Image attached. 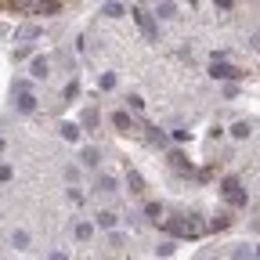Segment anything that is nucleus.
I'll return each instance as SVG.
<instances>
[{
  "mask_svg": "<svg viewBox=\"0 0 260 260\" xmlns=\"http://www.w3.org/2000/svg\"><path fill=\"white\" fill-rule=\"evenodd\" d=\"M98 87H101V90H112V87H116V76H112V72H105L101 80H98Z\"/></svg>",
  "mask_w": 260,
  "mask_h": 260,
  "instance_id": "24",
  "label": "nucleus"
},
{
  "mask_svg": "<svg viewBox=\"0 0 260 260\" xmlns=\"http://www.w3.org/2000/svg\"><path fill=\"white\" fill-rule=\"evenodd\" d=\"M94 188L109 195V192H116V181H112V177H98V185H94Z\"/></svg>",
  "mask_w": 260,
  "mask_h": 260,
  "instance_id": "18",
  "label": "nucleus"
},
{
  "mask_svg": "<svg viewBox=\"0 0 260 260\" xmlns=\"http://www.w3.org/2000/svg\"><path fill=\"white\" fill-rule=\"evenodd\" d=\"M0 152H4V137H0Z\"/></svg>",
  "mask_w": 260,
  "mask_h": 260,
  "instance_id": "34",
  "label": "nucleus"
},
{
  "mask_svg": "<svg viewBox=\"0 0 260 260\" xmlns=\"http://www.w3.org/2000/svg\"><path fill=\"white\" fill-rule=\"evenodd\" d=\"M232 260H257V257H253V250H246V246H235Z\"/></svg>",
  "mask_w": 260,
  "mask_h": 260,
  "instance_id": "22",
  "label": "nucleus"
},
{
  "mask_svg": "<svg viewBox=\"0 0 260 260\" xmlns=\"http://www.w3.org/2000/svg\"><path fill=\"white\" fill-rule=\"evenodd\" d=\"M112 123H116L119 134H134V130H137V123H134V116H130V112H116V116H112Z\"/></svg>",
  "mask_w": 260,
  "mask_h": 260,
  "instance_id": "5",
  "label": "nucleus"
},
{
  "mask_svg": "<svg viewBox=\"0 0 260 260\" xmlns=\"http://www.w3.org/2000/svg\"><path fill=\"white\" fill-rule=\"evenodd\" d=\"M76 239H80V242H90V224H87V221L76 224Z\"/></svg>",
  "mask_w": 260,
  "mask_h": 260,
  "instance_id": "21",
  "label": "nucleus"
},
{
  "mask_svg": "<svg viewBox=\"0 0 260 260\" xmlns=\"http://www.w3.org/2000/svg\"><path fill=\"white\" fill-rule=\"evenodd\" d=\"M170 166H174V170H192V163L185 159V152H170Z\"/></svg>",
  "mask_w": 260,
  "mask_h": 260,
  "instance_id": "11",
  "label": "nucleus"
},
{
  "mask_svg": "<svg viewBox=\"0 0 260 260\" xmlns=\"http://www.w3.org/2000/svg\"><path fill=\"white\" fill-rule=\"evenodd\" d=\"M11 177H14V170H11V163H0V185H7Z\"/></svg>",
  "mask_w": 260,
  "mask_h": 260,
  "instance_id": "23",
  "label": "nucleus"
},
{
  "mask_svg": "<svg viewBox=\"0 0 260 260\" xmlns=\"http://www.w3.org/2000/svg\"><path fill=\"white\" fill-rule=\"evenodd\" d=\"M36 36H40V25H22L14 33V40H36Z\"/></svg>",
  "mask_w": 260,
  "mask_h": 260,
  "instance_id": "12",
  "label": "nucleus"
},
{
  "mask_svg": "<svg viewBox=\"0 0 260 260\" xmlns=\"http://www.w3.org/2000/svg\"><path fill=\"white\" fill-rule=\"evenodd\" d=\"M29 72H33V80H47V76H51V62H47V58H33V69H29Z\"/></svg>",
  "mask_w": 260,
  "mask_h": 260,
  "instance_id": "6",
  "label": "nucleus"
},
{
  "mask_svg": "<svg viewBox=\"0 0 260 260\" xmlns=\"http://www.w3.org/2000/svg\"><path fill=\"white\" fill-rule=\"evenodd\" d=\"M94 221H98V228H116V221H119V217H116L112 210H101V213H98Z\"/></svg>",
  "mask_w": 260,
  "mask_h": 260,
  "instance_id": "9",
  "label": "nucleus"
},
{
  "mask_svg": "<svg viewBox=\"0 0 260 260\" xmlns=\"http://www.w3.org/2000/svg\"><path fill=\"white\" fill-rule=\"evenodd\" d=\"M83 163H87V166H98V152L87 148V152H83Z\"/></svg>",
  "mask_w": 260,
  "mask_h": 260,
  "instance_id": "29",
  "label": "nucleus"
},
{
  "mask_svg": "<svg viewBox=\"0 0 260 260\" xmlns=\"http://www.w3.org/2000/svg\"><path fill=\"white\" fill-rule=\"evenodd\" d=\"M11 246L14 250H29V235L25 232H11Z\"/></svg>",
  "mask_w": 260,
  "mask_h": 260,
  "instance_id": "14",
  "label": "nucleus"
},
{
  "mask_svg": "<svg viewBox=\"0 0 260 260\" xmlns=\"http://www.w3.org/2000/svg\"><path fill=\"white\" fill-rule=\"evenodd\" d=\"M101 14H109V18H119V14H123V4H116V0H112V4H105V7H101Z\"/></svg>",
  "mask_w": 260,
  "mask_h": 260,
  "instance_id": "20",
  "label": "nucleus"
},
{
  "mask_svg": "<svg viewBox=\"0 0 260 260\" xmlns=\"http://www.w3.org/2000/svg\"><path fill=\"white\" fill-rule=\"evenodd\" d=\"M156 14H163V18H170V14H174V4H170V0H163V4H159V11Z\"/></svg>",
  "mask_w": 260,
  "mask_h": 260,
  "instance_id": "28",
  "label": "nucleus"
},
{
  "mask_svg": "<svg viewBox=\"0 0 260 260\" xmlns=\"http://www.w3.org/2000/svg\"><path fill=\"white\" fill-rule=\"evenodd\" d=\"M235 188H239V177H224L221 181V195H232Z\"/></svg>",
  "mask_w": 260,
  "mask_h": 260,
  "instance_id": "19",
  "label": "nucleus"
},
{
  "mask_svg": "<svg viewBox=\"0 0 260 260\" xmlns=\"http://www.w3.org/2000/svg\"><path fill=\"white\" fill-rule=\"evenodd\" d=\"M130 14H134L137 29H141V33H145L148 40H159V25H156V18H152V11H145V7H134Z\"/></svg>",
  "mask_w": 260,
  "mask_h": 260,
  "instance_id": "2",
  "label": "nucleus"
},
{
  "mask_svg": "<svg viewBox=\"0 0 260 260\" xmlns=\"http://www.w3.org/2000/svg\"><path fill=\"white\" fill-rule=\"evenodd\" d=\"M33 4H36V0H4V7H7V11H14V14L33 11Z\"/></svg>",
  "mask_w": 260,
  "mask_h": 260,
  "instance_id": "8",
  "label": "nucleus"
},
{
  "mask_svg": "<svg viewBox=\"0 0 260 260\" xmlns=\"http://www.w3.org/2000/svg\"><path fill=\"white\" fill-rule=\"evenodd\" d=\"M62 137L65 141H80V127L76 123H62Z\"/></svg>",
  "mask_w": 260,
  "mask_h": 260,
  "instance_id": "15",
  "label": "nucleus"
},
{
  "mask_svg": "<svg viewBox=\"0 0 260 260\" xmlns=\"http://www.w3.org/2000/svg\"><path fill=\"white\" fill-rule=\"evenodd\" d=\"M210 76H213V80H242V76H246V72H242V69H235V65L213 62V65H210Z\"/></svg>",
  "mask_w": 260,
  "mask_h": 260,
  "instance_id": "3",
  "label": "nucleus"
},
{
  "mask_svg": "<svg viewBox=\"0 0 260 260\" xmlns=\"http://www.w3.org/2000/svg\"><path fill=\"white\" fill-rule=\"evenodd\" d=\"M47 260H69V257H65V253H62V250H54V253H51V257H47Z\"/></svg>",
  "mask_w": 260,
  "mask_h": 260,
  "instance_id": "32",
  "label": "nucleus"
},
{
  "mask_svg": "<svg viewBox=\"0 0 260 260\" xmlns=\"http://www.w3.org/2000/svg\"><path fill=\"white\" fill-rule=\"evenodd\" d=\"M83 123H87V127H98V109H87V112H83Z\"/></svg>",
  "mask_w": 260,
  "mask_h": 260,
  "instance_id": "26",
  "label": "nucleus"
},
{
  "mask_svg": "<svg viewBox=\"0 0 260 260\" xmlns=\"http://www.w3.org/2000/svg\"><path fill=\"white\" fill-rule=\"evenodd\" d=\"M250 134H253V123H246V119H242V123H235V127H232V137H239V141H246Z\"/></svg>",
  "mask_w": 260,
  "mask_h": 260,
  "instance_id": "10",
  "label": "nucleus"
},
{
  "mask_svg": "<svg viewBox=\"0 0 260 260\" xmlns=\"http://www.w3.org/2000/svg\"><path fill=\"white\" fill-rule=\"evenodd\" d=\"M228 224H232V213H217V217H213V232H224Z\"/></svg>",
  "mask_w": 260,
  "mask_h": 260,
  "instance_id": "17",
  "label": "nucleus"
},
{
  "mask_svg": "<svg viewBox=\"0 0 260 260\" xmlns=\"http://www.w3.org/2000/svg\"><path fill=\"white\" fill-rule=\"evenodd\" d=\"M228 203H232V206H246V203H250V195L242 192V188H235L232 195H228Z\"/></svg>",
  "mask_w": 260,
  "mask_h": 260,
  "instance_id": "16",
  "label": "nucleus"
},
{
  "mask_svg": "<svg viewBox=\"0 0 260 260\" xmlns=\"http://www.w3.org/2000/svg\"><path fill=\"white\" fill-rule=\"evenodd\" d=\"M58 11H62V0H36L33 4V14H43V18H51Z\"/></svg>",
  "mask_w": 260,
  "mask_h": 260,
  "instance_id": "4",
  "label": "nucleus"
},
{
  "mask_svg": "<svg viewBox=\"0 0 260 260\" xmlns=\"http://www.w3.org/2000/svg\"><path fill=\"white\" fill-rule=\"evenodd\" d=\"M14 105H18V112H36V98L33 94H29V90H25V94H18V101H14Z\"/></svg>",
  "mask_w": 260,
  "mask_h": 260,
  "instance_id": "7",
  "label": "nucleus"
},
{
  "mask_svg": "<svg viewBox=\"0 0 260 260\" xmlns=\"http://www.w3.org/2000/svg\"><path fill=\"white\" fill-rule=\"evenodd\" d=\"M72 98H80V83H76V80L65 87V101H72Z\"/></svg>",
  "mask_w": 260,
  "mask_h": 260,
  "instance_id": "27",
  "label": "nucleus"
},
{
  "mask_svg": "<svg viewBox=\"0 0 260 260\" xmlns=\"http://www.w3.org/2000/svg\"><path fill=\"white\" fill-rule=\"evenodd\" d=\"M127 105H130V109H134V112H141V109H145V101H141V98H137V94H130V98H127Z\"/></svg>",
  "mask_w": 260,
  "mask_h": 260,
  "instance_id": "30",
  "label": "nucleus"
},
{
  "mask_svg": "<svg viewBox=\"0 0 260 260\" xmlns=\"http://www.w3.org/2000/svg\"><path fill=\"white\" fill-rule=\"evenodd\" d=\"M145 213H148L152 221H163V217H166V210H163L159 203H145Z\"/></svg>",
  "mask_w": 260,
  "mask_h": 260,
  "instance_id": "13",
  "label": "nucleus"
},
{
  "mask_svg": "<svg viewBox=\"0 0 260 260\" xmlns=\"http://www.w3.org/2000/svg\"><path fill=\"white\" fill-rule=\"evenodd\" d=\"M130 192H134V195H141V192H145V185H141V177H137L134 170H130Z\"/></svg>",
  "mask_w": 260,
  "mask_h": 260,
  "instance_id": "25",
  "label": "nucleus"
},
{
  "mask_svg": "<svg viewBox=\"0 0 260 260\" xmlns=\"http://www.w3.org/2000/svg\"><path fill=\"white\" fill-rule=\"evenodd\" d=\"M166 232H174V235H181V239H199L206 232V224L195 217V213H181V217H170L166 221Z\"/></svg>",
  "mask_w": 260,
  "mask_h": 260,
  "instance_id": "1",
  "label": "nucleus"
},
{
  "mask_svg": "<svg viewBox=\"0 0 260 260\" xmlns=\"http://www.w3.org/2000/svg\"><path fill=\"white\" fill-rule=\"evenodd\" d=\"M250 43H253V51H260V36H253V40H250Z\"/></svg>",
  "mask_w": 260,
  "mask_h": 260,
  "instance_id": "33",
  "label": "nucleus"
},
{
  "mask_svg": "<svg viewBox=\"0 0 260 260\" xmlns=\"http://www.w3.org/2000/svg\"><path fill=\"white\" fill-rule=\"evenodd\" d=\"M213 4H217V7H224V11H232V7H235V0H213Z\"/></svg>",
  "mask_w": 260,
  "mask_h": 260,
  "instance_id": "31",
  "label": "nucleus"
},
{
  "mask_svg": "<svg viewBox=\"0 0 260 260\" xmlns=\"http://www.w3.org/2000/svg\"><path fill=\"white\" fill-rule=\"evenodd\" d=\"M257 260H260V250H257Z\"/></svg>",
  "mask_w": 260,
  "mask_h": 260,
  "instance_id": "35",
  "label": "nucleus"
}]
</instances>
